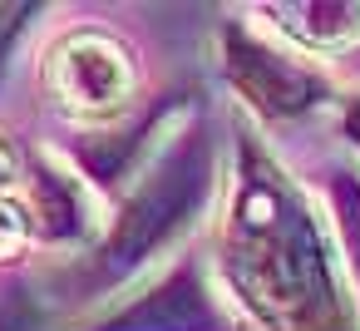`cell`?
Instances as JSON below:
<instances>
[{
  "mask_svg": "<svg viewBox=\"0 0 360 331\" xmlns=\"http://www.w3.org/2000/svg\"><path fill=\"white\" fill-rule=\"evenodd\" d=\"M335 213H340V227H345L350 257H355V267H360V178L335 173Z\"/></svg>",
  "mask_w": 360,
  "mask_h": 331,
  "instance_id": "obj_8",
  "label": "cell"
},
{
  "mask_svg": "<svg viewBox=\"0 0 360 331\" xmlns=\"http://www.w3.org/2000/svg\"><path fill=\"white\" fill-rule=\"evenodd\" d=\"M202 188H207V144L188 139L148 173V183L119 213V223H114V232L99 252L104 267L119 272V267H134L139 257H148L193 213V203H202Z\"/></svg>",
  "mask_w": 360,
  "mask_h": 331,
  "instance_id": "obj_2",
  "label": "cell"
},
{
  "mask_svg": "<svg viewBox=\"0 0 360 331\" xmlns=\"http://www.w3.org/2000/svg\"><path fill=\"white\" fill-rule=\"evenodd\" d=\"M207 326H217V311L193 282V272H173L134 311L109 321V331H207Z\"/></svg>",
  "mask_w": 360,
  "mask_h": 331,
  "instance_id": "obj_5",
  "label": "cell"
},
{
  "mask_svg": "<svg viewBox=\"0 0 360 331\" xmlns=\"http://www.w3.org/2000/svg\"><path fill=\"white\" fill-rule=\"evenodd\" d=\"M20 15H30L25 6H0V50H6V40L20 30Z\"/></svg>",
  "mask_w": 360,
  "mask_h": 331,
  "instance_id": "obj_11",
  "label": "cell"
},
{
  "mask_svg": "<svg viewBox=\"0 0 360 331\" xmlns=\"http://www.w3.org/2000/svg\"><path fill=\"white\" fill-rule=\"evenodd\" d=\"M15 173H20V154L11 149V139H6V134H0V188L15 183Z\"/></svg>",
  "mask_w": 360,
  "mask_h": 331,
  "instance_id": "obj_10",
  "label": "cell"
},
{
  "mask_svg": "<svg viewBox=\"0 0 360 331\" xmlns=\"http://www.w3.org/2000/svg\"><path fill=\"white\" fill-rule=\"evenodd\" d=\"M345 129H350V139L360 144V94L350 99V109H345Z\"/></svg>",
  "mask_w": 360,
  "mask_h": 331,
  "instance_id": "obj_12",
  "label": "cell"
},
{
  "mask_svg": "<svg viewBox=\"0 0 360 331\" xmlns=\"http://www.w3.org/2000/svg\"><path fill=\"white\" fill-rule=\"evenodd\" d=\"M25 242H30V218H25V208L0 203V262H11Z\"/></svg>",
  "mask_w": 360,
  "mask_h": 331,
  "instance_id": "obj_9",
  "label": "cell"
},
{
  "mask_svg": "<svg viewBox=\"0 0 360 331\" xmlns=\"http://www.w3.org/2000/svg\"><path fill=\"white\" fill-rule=\"evenodd\" d=\"M266 15L306 50H345L360 40V6H271Z\"/></svg>",
  "mask_w": 360,
  "mask_h": 331,
  "instance_id": "obj_6",
  "label": "cell"
},
{
  "mask_svg": "<svg viewBox=\"0 0 360 331\" xmlns=\"http://www.w3.org/2000/svg\"><path fill=\"white\" fill-rule=\"evenodd\" d=\"M222 272L271 331H350L326 232L301 188L257 144H247L232 188Z\"/></svg>",
  "mask_w": 360,
  "mask_h": 331,
  "instance_id": "obj_1",
  "label": "cell"
},
{
  "mask_svg": "<svg viewBox=\"0 0 360 331\" xmlns=\"http://www.w3.org/2000/svg\"><path fill=\"white\" fill-rule=\"evenodd\" d=\"M222 65H227L232 85L247 94V104L262 109L266 119H291V114L311 109L321 94V80L311 70H301L286 55H271L262 40H252L237 25H227V35H222Z\"/></svg>",
  "mask_w": 360,
  "mask_h": 331,
  "instance_id": "obj_4",
  "label": "cell"
},
{
  "mask_svg": "<svg viewBox=\"0 0 360 331\" xmlns=\"http://www.w3.org/2000/svg\"><path fill=\"white\" fill-rule=\"evenodd\" d=\"M45 85L75 114H114V109L129 104V94L139 85V70H134V55L114 35L75 30L50 50Z\"/></svg>",
  "mask_w": 360,
  "mask_h": 331,
  "instance_id": "obj_3",
  "label": "cell"
},
{
  "mask_svg": "<svg viewBox=\"0 0 360 331\" xmlns=\"http://www.w3.org/2000/svg\"><path fill=\"white\" fill-rule=\"evenodd\" d=\"M84 213H89V198H84L79 178L45 163L40 178H35V223H40V232L45 237H70V232L84 227Z\"/></svg>",
  "mask_w": 360,
  "mask_h": 331,
  "instance_id": "obj_7",
  "label": "cell"
}]
</instances>
